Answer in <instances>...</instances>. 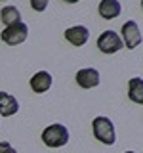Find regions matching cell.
I'll return each mask as SVG.
<instances>
[{
    "label": "cell",
    "instance_id": "cell-1",
    "mask_svg": "<svg viewBox=\"0 0 143 153\" xmlns=\"http://www.w3.org/2000/svg\"><path fill=\"white\" fill-rule=\"evenodd\" d=\"M92 130H94V136L97 138L101 143L113 146V143L116 142V136H114V124L111 123V119H107V117H95L92 121Z\"/></svg>",
    "mask_w": 143,
    "mask_h": 153
},
{
    "label": "cell",
    "instance_id": "cell-2",
    "mask_svg": "<svg viewBox=\"0 0 143 153\" xmlns=\"http://www.w3.org/2000/svg\"><path fill=\"white\" fill-rule=\"evenodd\" d=\"M42 142H44L48 147H61L69 142V130L59 123L50 124V126L44 128V132H42Z\"/></svg>",
    "mask_w": 143,
    "mask_h": 153
},
{
    "label": "cell",
    "instance_id": "cell-3",
    "mask_svg": "<svg viewBox=\"0 0 143 153\" xmlns=\"http://www.w3.org/2000/svg\"><path fill=\"white\" fill-rule=\"evenodd\" d=\"M29 36V27L25 25V23H15V25H10L6 27L2 33H0V38H2L4 44L8 46H17L21 44V42H25Z\"/></svg>",
    "mask_w": 143,
    "mask_h": 153
},
{
    "label": "cell",
    "instance_id": "cell-4",
    "mask_svg": "<svg viewBox=\"0 0 143 153\" xmlns=\"http://www.w3.org/2000/svg\"><path fill=\"white\" fill-rule=\"evenodd\" d=\"M97 48L103 54H116L118 50H122V38L116 35L114 31H105L101 33V36L97 38Z\"/></svg>",
    "mask_w": 143,
    "mask_h": 153
},
{
    "label": "cell",
    "instance_id": "cell-5",
    "mask_svg": "<svg viewBox=\"0 0 143 153\" xmlns=\"http://www.w3.org/2000/svg\"><path fill=\"white\" fill-rule=\"evenodd\" d=\"M122 44H126L128 50H133L141 44V31L136 21H126L122 25Z\"/></svg>",
    "mask_w": 143,
    "mask_h": 153
},
{
    "label": "cell",
    "instance_id": "cell-6",
    "mask_svg": "<svg viewBox=\"0 0 143 153\" xmlns=\"http://www.w3.org/2000/svg\"><path fill=\"white\" fill-rule=\"evenodd\" d=\"M76 84L80 88H94V86L99 84V73L97 69H92V67H86V69H80L76 73Z\"/></svg>",
    "mask_w": 143,
    "mask_h": 153
},
{
    "label": "cell",
    "instance_id": "cell-7",
    "mask_svg": "<svg viewBox=\"0 0 143 153\" xmlns=\"http://www.w3.org/2000/svg\"><path fill=\"white\" fill-rule=\"evenodd\" d=\"M65 38L73 46H84L90 38V31L84 25H74V27H71V29L65 31Z\"/></svg>",
    "mask_w": 143,
    "mask_h": 153
},
{
    "label": "cell",
    "instance_id": "cell-8",
    "mask_svg": "<svg viewBox=\"0 0 143 153\" xmlns=\"http://www.w3.org/2000/svg\"><path fill=\"white\" fill-rule=\"evenodd\" d=\"M50 86H52V75L48 73V71H38V73H35V76H31L32 92L44 94V92L50 90Z\"/></svg>",
    "mask_w": 143,
    "mask_h": 153
},
{
    "label": "cell",
    "instance_id": "cell-9",
    "mask_svg": "<svg viewBox=\"0 0 143 153\" xmlns=\"http://www.w3.org/2000/svg\"><path fill=\"white\" fill-rule=\"evenodd\" d=\"M17 109H19V103L12 94L0 92V115L2 117H12V115L17 113Z\"/></svg>",
    "mask_w": 143,
    "mask_h": 153
},
{
    "label": "cell",
    "instance_id": "cell-10",
    "mask_svg": "<svg viewBox=\"0 0 143 153\" xmlns=\"http://www.w3.org/2000/svg\"><path fill=\"white\" fill-rule=\"evenodd\" d=\"M122 12V6L118 0H101L99 4V16L103 19H114Z\"/></svg>",
    "mask_w": 143,
    "mask_h": 153
},
{
    "label": "cell",
    "instance_id": "cell-11",
    "mask_svg": "<svg viewBox=\"0 0 143 153\" xmlns=\"http://www.w3.org/2000/svg\"><path fill=\"white\" fill-rule=\"evenodd\" d=\"M128 98L133 103L143 105V79H139V76L130 79V82H128Z\"/></svg>",
    "mask_w": 143,
    "mask_h": 153
},
{
    "label": "cell",
    "instance_id": "cell-12",
    "mask_svg": "<svg viewBox=\"0 0 143 153\" xmlns=\"http://www.w3.org/2000/svg\"><path fill=\"white\" fill-rule=\"evenodd\" d=\"M0 19L6 27H10V25H15V23H21V13L15 6H4L2 12H0Z\"/></svg>",
    "mask_w": 143,
    "mask_h": 153
},
{
    "label": "cell",
    "instance_id": "cell-13",
    "mask_svg": "<svg viewBox=\"0 0 143 153\" xmlns=\"http://www.w3.org/2000/svg\"><path fill=\"white\" fill-rule=\"evenodd\" d=\"M48 2H50V0H31V8L35 10V12H44L48 8Z\"/></svg>",
    "mask_w": 143,
    "mask_h": 153
},
{
    "label": "cell",
    "instance_id": "cell-14",
    "mask_svg": "<svg viewBox=\"0 0 143 153\" xmlns=\"http://www.w3.org/2000/svg\"><path fill=\"white\" fill-rule=\"evenodd\" d=\"M0 153H15V149L8 142H0Z\"/></svg>",
    "mask_w": 143,
    "mask_h": 153
},
{
    "label": "cell",
    "instance_id": "cell-15",
    "mask_svg": "<svg viewBox=\"0 0 143 153\" xmlns=\"http://www.w3.org/2000/svg\"><path fill=\"white\" fill-rule=\"evenodd\" d=\"M67 4H76V2H80V0H65Z\"/></svg>",
    "mask_w": 143,
    "mask_h": 153
},
{
    "label": "cell",
    "instance_id": "cell-16",
    "mask_svg": "<svg viewBox=\"0 0 143 153\" xmlns=\"http://www.w3.org/2000/svg\"><path fill=\"white\" fill-rule=\"evenodd\" d=\"M124 153H133V151H124Z\"/></svg>",
    "mask_w": 143,
    "mask_h": 153
},
{
    "label": "cell",
    "instance_id": "cell-17",
    "mask_svg": "<svg viewBox=\"0 0 143 153\" xmlns=\"http://www.w3.org/2000/svg\"><path fill=\"white\" fill-rule=\"evenodd\" d=\"M141 8H143V0H141Z\"/></svg>",
    "mask_w": 143,
    "mask_h": 153
},
{
    "label": "cell",
    "instance_id": "cell-18",
    "mask_svg": "<svg viewBox=\"0 0 143 153\" xmlns=\"http://www.w3.org/2000/svg\"><path fill=\"white\" fill-rule=\"evenodd\" d=\"M0 2H2V0H0Z\"/></svg>",
    "mask_w": 143,
    "mask_h": 153
}]
</instances>
